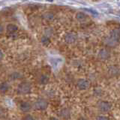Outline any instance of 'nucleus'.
<instances>
[{
  "label": "nucleus",
  "instance_id": "obj_1",
  "mask_svg": "<svg viewBox=\"0 0 120 120\" xmlns=\"http://www.w3.org/2000/svg\"><path fill=\"white\" fill-rule=\"evenodd\" d=\"M47 105L48 104L46 101V100L40 98L38 100H37L35 102V104H34V108H35V110H42L47 107Z\"/></svg>",
  "mask_w": 120,
  "mask_h": 120
},
{
  "label": "nucleus",
  "instance_id": "obj_2",
  "mask_svg": "<svg viewBox=\"0 0 120 120\" xmlns=\"http://www.w3.org/2000/svg\"><path fill=\"white\" fill-rule=\"evenodd\" d=\"M31 91V86L27 82H22L18 86V92L20 94H27Z\"/></svg>",
  "mask_w": 120,
  "mask_h": 120
},
{
  "label": "nucleus",
  "instance_id": "obj_3",
  "mask_svg": "<svg viewBox=\"0 0 120 120\" xmlns=\"http://www.w3.org/2000/svg\"><path fill=\"white\" fill-rule=\"evenodd\" d=\"M98 109L102 112H108L111 109V104L107 101H101L98 104Z\"/></svg>",
  "mask_w": 120,
  "mask_h": 120
},
{
  "label": "nucleus",
  "instance_id": "obj_4",
  "mask_svg": "<svg viewBox=\"0 0 120 120\" xmlns=\"http://www.w3.org/2000/svg\"><path fill=\"white\" fill-rule=\"evenodd\" d=\"M89 82L84 79H81V80H79L77 82V87L82 89V90H86L89 87Z\"/></svg>",
  "mask_w": 120,
  "mask_h": 120
},
{
  "label": "nucleus",
  "instance_id": "obj_5",
  "mask_svg": "<svg viewBox=\"0 0 120 120\" xmlns=\"http://www.w3.org/2000/svg\"><path fill=\"white\" fill-rule=\"evenodd\" d=\"M77 35L75 33L73 32H70V33H68L66 34V35L65 36V40L67 43H74V41H76L77 40Z\"/></svg>",
  "mask_w": 120,
  "mask_h": 120
},
{
  "label": "nucleus",
  "instance_id": "obj_6",
  "mask_svg": "<svg viewBox=\"0 0 120 120\" xmlns=\"http://www.w3.org/2000/svg\"><path fill=\"white\" fill-rule=\"evenodd\" d=\"M98 56H99V58L102 60L107 59L109 58V56H110V52H109L107 49L103 48L99 51Z\"/></svg>",
  "mask_w": 120,
  "mask_h": 120
},
{
  "label": "nucleus",
  "instance_id": "obj_7",
  "mask_svg": "<svg viewBox=\"0 0 120 120\" xmlns=\"http://www.w3.org/2000/svg\"><path fill=\"white\" fill-rule=\"evenodd\" d=\"M20 109L22 112H28L31 109V104L27 101H22L20 104Z\"/></svg>",
  "mask_w": 120,
  "mask_h": 120
},
{
  "label": "nucleus",
  "instance_id": "obj_8",
  "mask_svg": "<svg viewBox=\"0 0 120 120\" xmlns=\"http://www.w3.org/2000/svg\"><path fill=\"white\" fill-rule=\"evenodd\" d=\"M117 41H118V40H116V39L110 36L106 39V41H105V43H106L108 46L114 47V46H116V44H117Z\"/></svg>",
  "mask_w": 120,
  "mask_h": 120
},
{
  "label": "nucleus",
  "instance_id": "obj_9",
  "mask_svg": "<svg viewBox=\"0 0 120 120\" xmlns=\"http://www.w3.org/2000/svg\"><path fill=\"white\" fill-rule=\"evenodd\" d=\"M18 29L17 26L14 24H8L7 26V31L9 33H14Z\"/></svg>",
  "mask_w": 120,
  "mask_h": 120
},
{
  "label": "nucleus",
  "instance_id": "obj_10",
  "mask_svg": "<svg viewBox=\"0 0 120 120\" xmlns=\"http://www.w3.org/2000/svg\"><path fill=\"white\" fill-rule=\"evenodd\" d=\"M109 73H110L112 76H116V75L119 74V71L118 68L112 66V67H110V69H109Z\"/></svg>",
  "mask_w": 120,
  "mask_h": 120
},
{
  "label": "nucleus",
  "instance_id": "obj_11",
  "mask_svg": "<svg viewBox=\"0 0 120 120\" xmlns=\"http://www.w3.org/2000/svg\"><path fill=\"white\" fill-rule=\"evenodd\" d=\"M8 89H9V85L8 82H2V83H0V92H5L8 90Z\"/></svg>",
  "mask_w": 120,
  "mask_h": 120
},
{
  "label": "nucleus",
  "instance_id": "obj_12",
  "mask_svg": "<svg viewBox=\"0 0 120 120\" xmlns=\"http://www.w3.org/2000/svg\"><path fill=\"white\" fill-rule=\"evenodd\" d=\"M76 17H77V19L78 20L83 21V20H85L86 19V15L84 13H82V12H79V13L77 14Z\"/></svg>",
  "mask_w": 120,
  "mask_h": 120
},
{
  "label": "nucleus",
  "instance_id": "obj_13",
  "mask_svg": "<svg viewBox=\"0 0 120 120\" xmlns=\"http://www.w3.org/2000/svg\"><path fill=\"white\" fill-rule=\"evenodd\" d=\"M39 82L41 84H47L49 82V77L47 75H42V76L40 77Z\"/></svg>",
  "mask_w": 120,
  "mask_h": 120
},
{
  "label": "nucleus",
  "instance_id": "obj_14",
  "mask_svg": "<svg viewBox=\"0 0 120 120\" xmlns=\"http://www.w3.org/2000/svg\"><path fill=\"white\" fill-rule=\"evenodd\" d=\"M44 18L47 19V20H52L53 19V14L51 13H46L44 14Z\"/></svg>",
  "mask_w": 120,
  "mask_h": 120
},
{
  "label": "nucleus",
  "instance_id": "obj_15",
  "mask_svg": "<svg viewBox=\"0 0 120 120\" xmlns=\"http://www.w3.org/2000/svg\"><path fill=\"white\" fill-rule=\"evenodd\" d=\"M41 41H42V43L44 44H47L49 43V41H50V40H49L47 36H44L42 38V39H41Z\"/></svg>",
  "mask_w": 120,
  "mask_h": 120
},
{
  "label": "nucleus",
  "instance_id": "obj_16",
  "mask_svg": "<svg viewBox=\"0 0 120 120\" xmlns=\"http://www.w3.org/2000/svg\"><path fill=\"white\" fill-rule=\"evenodd\" d=\"M96 120H109V119L106 116H97Z\"/></svg>",
  "mask_w": 120,
  "mask_h": 120
},
{
  "label": "nucleus",
  "instance_id": "obj_17",
  "mask_svg": "<svg viewBox=\"0 0 120 120\" xmlns=\"http://www.w3.org/2000/svg\"><path fill=\"white\" fill-rule=\"evenodd\" d=\"M24 120H34V118L30 115H26L24 117Z\"/></svg>",
  "mask_w": 120,
  "mask_h": 120
},
{
  "label": "nucleus",
  "instance_id": "obj_18",
  "mask_svg": "<svg viewBox=\"0 0 120 120\" xmlns=\"http://www.w3.org/2000/svg\"><path fill=\"white\" fill-rule=\"evenodd\" d=\"M3 57V53H2V52L0 50V60H1Z\"/></svg>",
  "mask_w": 120,
  "mask_h": 120
},
{
  "label": "nucleus",
  "instance_id": "obj_19",
  "mask_svg": "<svg viewBox=\"0 0 120 120\" xmlns=\"http://www.w3.org/2000/svg\"><path fill=\"white\" fill-rule=\"evenodd\" d=\"M2 32H3V27L1 25H0V34L2 33Z\"/></svg>",
  "mask_w": 120,
  "mask_h": 120
},
{
  "label": "nucleus",
  "instance_id": "obj_20",
  "mask_svg": "<svg viewBox=\"0 0 120 120\" xmlns=\"http://www.w3.org/2000/svg\"><path fill=\"white\" fill-rule=\"evenodd\" d=\"M50 120H57V119H55V118H51Z\"/></svg>",
  "mask_w": 120,
  "mask_h": 120
},
{
  "label": "nucleus",
  "instance_id": "obj_21",
  "mask_svg": "<svg viewBox=\"0 0 120 120\" xmlns=\"http://www.w3.org/2000/svg\"><path fill=\"white\" fill-rule=\"evenodd\" d=\"M79 120H86V119H83V118H81V119H80Z\"/></svg>",
  "mask_w": 120,
  "mask_h": 120
}]
</instances>
